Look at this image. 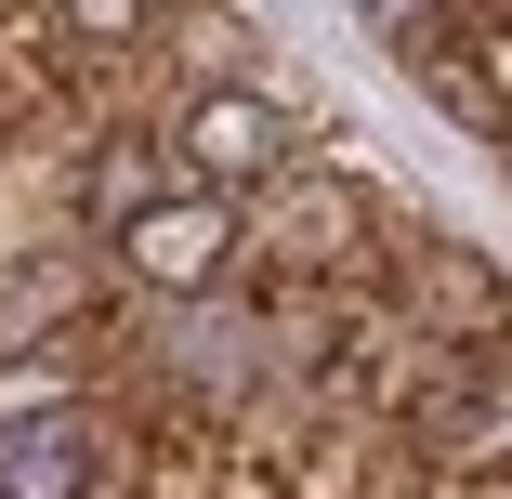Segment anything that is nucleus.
Here are the masks:
<instances>
[{"mask_svg": "<svg viewBox=\"0 0 512 499\" xmlns=\"http://www.w3.org/2000/svg\"><path fill=\"white\" fill-rule=\"evenodd\" d=\"M119 263L145 289H211L237 263V211H224V184H171V197H132L119 211Z\"/></svg>", "mask_w": 512, "mask_h": 499, "instance_id": "1", "label": "nucleus"}, {"mask_svg": "<svg viewBox=\"0 0 512 499\" xmlns=\"http://www.w3.org/2000/svg\"><path fill=\"white\" fill-rule=\"evenodd\" d=\"M171 158H184V184H263V171H289V106H263V92H184V119H171Z\"/></svg>", "mask_w": 512, "mask_h": 499, "instance_id": "2", "label": "nucleus"}, {"mask_svg": "<svg viewBox=\"0 0 512 499\" xmlns=\"http://www.w3.org/2000/svg\"><path fill=\"white\" fill-rule=\"evenodd\" d=\"M0 499H92V421L79 408L0 421Z\"/></svg>", "mask_w": 512, "mask_h": 499, "instance_id": "3", "label": "nucleus"}, {"mask_svg": "<svg viewBox=\"0 0 512 499\" xmlns=\"http://www.w3.org/2000/svg\"><path fill=\"white\" fill-rule=\"evenodd\" d=\"M512 447V408L499 394H447V460H499Z\"/></svg>", "mask_w": 512, "mask_h": 499, "instance_id": "4", "label": "nucleus"}, {"mask_svg": "<svg viewBox=\"0 0 512 499\" xmlns=\"http://www.w3.org/2000/svg\"><path fill=\"white\" fill-rule=\"evenodd\" d=\"M66 14H79L92 40H132V27H145V0H66Z\"/></svg>", "mask_w": 512, "mask_h": 499, "instance_id": "5", "label": "nucleus"}, {"mask_svg": "<svg viewBox=\"0 0 512 499\" xmlns=\"http://www.w3.org/2000/svg\"><path fill=\"white\" fill-rule=\"evenodd\" d=\"M368 27H394V40H421V27H434V0H368Z\"/></svg>", "mask_w": 512, "mask_h": 499, "instance_id": "6", "label": "nucleus"}, {"mask_svg": "<svg viewBox=\"0 0 512 499\" xmlns=\"http://www.w3.org/2000/svg\"><path fill=\"white\" fill-rule=\"evenodd\" d=\"M486 79H499V92H512V27H486Z\"/></svg>", "mask_w": 512, "mask_h": 499, "instance_id": "7", "label": "nucleus"}]
</instances>
